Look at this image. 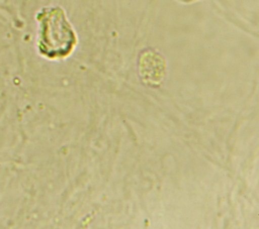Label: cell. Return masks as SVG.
Returning a JSON list of instances; mask_svg holds the SVG:
<instances>
[{"label":"cell","instance_id":"1","mask_svg":"<svg viewBox=\"0 0 259 229\" xmlns=\"http://www.w3.org/2000/svg\"><path fill=\"white\" fill-rule=\"evenodd\" d=\"M38 46L50 59L68 56L77 43L76 33L61 8L45 9L39 15Z\"/></svg>","mask_w":259,"mask_h":229}]
</instances>
